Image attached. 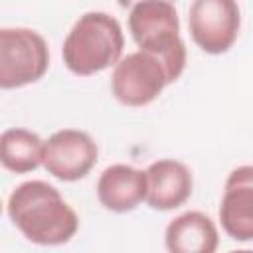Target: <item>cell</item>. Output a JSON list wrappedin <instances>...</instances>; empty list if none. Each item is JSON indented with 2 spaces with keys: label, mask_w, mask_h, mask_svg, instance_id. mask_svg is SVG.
<instances>
[{
  "label": "cell",
  "mask_w": 253,
  "mask_h": 253,
  "mask_svg": "<svg viewBox=\"0 0 253 253\" xmlns=\"http://www.w3.org/2000/svg\"><path fill=\"white\" fill-rule=\"evenodd\" d=\"M6 211L22 235L36 245H63L79 227L75 210L57 188L43 180H28L16 186Z\"/></svg>",
  "instance_id": "1"
},
{
  "label": "cell",
  "mask_w": 253,
  "mask_h": 253,
  "mask_svg": "<svg viewBox=\"0 0 253 253\" xmlns=\"http://www.w3.org/2000/svg\"><path fill=\"white\" fill-rule=\"evenodd\" d=\"M125 36L119 20L107 12H85L63 40L65 67L81 77L105 71L123 57Z\"/></svg>",
  "instance_id": "2"
},
{
  "label": "cell",
  "mask_w": 253,
  "mask_h": 253,
  "mask_svg": "<svg viewBox=\"0 0 253 253\" xmlns=\"http://www.w3.org/2000/svg\"><path fill=\"white\" fill-rule=\"evenodd\" d=\"M128 30L140 51L158 57L174 83L186 67V43L180 36V20L174 4L166 0H142L132 4Z\"/></svg>",
  "instance_id": "3"
},
{
  "label": "cell",
  "mask_w": 253,
  "mask_h": 253,
  "mask_svg": "<svg viewBox=\"0 0 253 253\" xmlns=\"http://www.w3.org/2000/svg\"><path fill=\"white\" fill-rule=\"evenodd\" d=\"M49 67V49L42 34L30 28L0 30V87L18 89L40 81Z\"/></svg>",
  "instance_id": "4"
},
{
  "label": "cell",
  "mask_w": 253,
  "mask_h": 253,
  "mask_svg": "<svg viewBox=\"0 0 253 253\" xmlns=\"http://www.w3.org/2000/svg\"><path fill=\"white\" fill-rule=\"evenodd\" d=\"M166 85L170 83L164 63L140 49L126 53L111 75V91L115 99L126 107H144L152 103Z\"/></svg>",
  "instance_id": "5"
},
{
  "label": "cell",
  "mask_w": 253,
  "mask_h": 253,
  "mask_svg": "<svg viewBox=\"0 0 253 253\" xmlns=\"http://www.w3.org/2000/svg\"><path fill=\"white\" fill-rule=\"evenodd\" d=\"M239 26V6L233 0H196L190 4V36L206 53H225L235 43Z\"/></svg>",
  "instance_id": "6"
},
{
  "label": "cell",
  "mask_w": 253,
  "mask_h": 253,
  "mask_svg": "<svg viewBox=\"0 0 253 253\" xmlns=\"http://www.w3.org/2000/svg\"><path fill=\"white\" fill-rule=\"evenodd\" d=\"M99 148L91 134L77 128H61L43 142L42 164L53 178L75 182L85 178L97 164Z\"/></svg>",
  "instance_id": "7"
},
{
  "label": "cell",
  "mask_w": 253,
  "mask_h": 253,
  "mask_svg": "<svg viewBox=\"0 0 253 253\" xmlns=\"http://www.w3.org/2000/svg\"><path fill=\"white\" fill-rule=\"evenodd\" d=\"M223 231L235 241L253 239V166H237L229 172L219 204Z\"/></svg>",
  "instance_id": "8"
},
{
  "label": "cell",
  "mask_w": 253,
  "mask_h": 253,
  "mask_svg": "<svg viewBox=\"0 0 253 253\" xmlns=\"http://www.w3.org/2000/svg\"><path fill=\"white\" fill-rule=\"evenodd\" d=\"M146 170H138L128 164H111L97 180V198L101 206L115 213L132 211L138 204L146 202Z\"/></svg>",
  "instance_id": "9"
},
{
  "label": "cell",
  "mask_w": 253,
  "mask_h": 253,
  "mask_svg": "<svg viewBox=\"0 0 253 253\" xmlns=\"http://www.w3.org/2000/svg\"><path fill=\"white\" fill-rule=\"evenodd\" d=\"M148 196L146 204L152 210L168 211L184 206L192 196L194 180L188 166L174 158H162L146 168Z\"/></svg>",
  "instance_id": "10"
},
{
  "label": "cell",
  "mask_w": 253,
  "mask_h": 253,
  "mask_svg": "<svg viewBox=\"0 0 253 253\" xmlns=\"http://www.w3.org/2000/svg\"><path fill=\"white\" fill-rule=\"evenodd\" d=\"M164 245L168 253H215L219 233L210 215L184 211L166 225Z\"/></svg>",
  "instance_id": "11"
},
{
  "label": "cell",
  "mask_w": 253,
  "mask_h": 253,
  "mask_svg": "<svg viewBox=\"0 0 253 253\" xmlns=\"http://www.w3.org/2000/svg\"><path fill=\"white\" fill-rule=\"evenodd\" d=\"M43 140L28 128H6L0 136L2 166L16 174H26L42 164Z\"/></svg>",
  "instance_id": "12"
},
{
  "label": "cell",
  "mask_w": 253,
  "mask_h": 253,
  "mask_svg": "<svg viewBox=\"0 0 253 253\" xmlns=\"http://www.w3.org/2000/svg\"><path fill=\"white\" fill-rule=\"evenodd\" d=\"M229 253H253L251 249H237V251H229Z\"/></svg>",
  "instance_id": "13"
}]
</instances>
